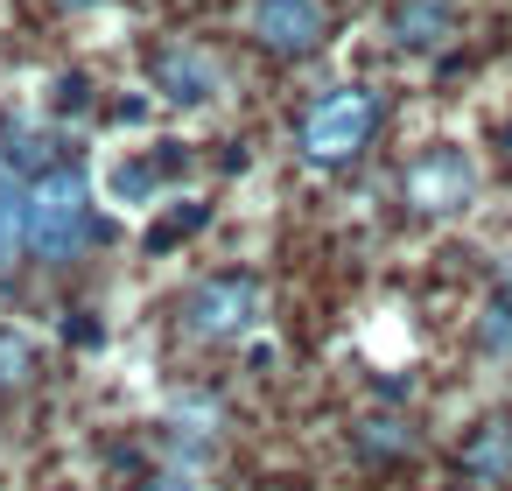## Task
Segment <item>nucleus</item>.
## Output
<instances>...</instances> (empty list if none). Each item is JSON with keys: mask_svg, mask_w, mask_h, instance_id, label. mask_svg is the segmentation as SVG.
Wrapping results in <instances>:
<instances>
[{"mask_svg": "<svg viewBox=\"0 0 512 491\" xmlns=\"http://www.w3.org/2000/svg\"><path fill=\"white\" fill-rule=\"evenodd\" d=\"M99 239V204H92V183L78 169H50L29 183V225H22V246L43 253V260H78L85 246Z\"/></svg>", "mask_w": 512, "mask_h": 491, "instance_id": "f257e3e1", "label": "nucleus"}, {"mask_svg": "<svg viewBox=\"0 0 512 491\" xmlns=\"http://www.w3.org/2000/svg\"><path fill=\"white\" fill-rule=\"evenodd\" d=\"M379 92L372 85H337V92H323L316 106H309V120H302V162H316V169H344V162H358L365 148H372V134H379Z\"/></svg>", "mask_w": 512, "mask_h": 491, "instance_id": "f03ea898", "label": "nucleus"}, {"mask_svg": "<svg viewBox=\"0 0 512 491\" xmlns=\"http://www.w3.org/2000/svg\"><path fill=\"white\" fill-rule=\"evenodd\" d=\"M260 316H267V295L253 274H211L183 295V330L197 344H239L260 330Z\"/></svg>", "mask_w": 512, "mask_h": 491, "instance_id": "7ed1b4c3", "label": "nucleus"}, {"mask_svg": "<svg viewBox=\"0 0 512 491\" xmlns=\"http://www.w3.org/2000/svg\"><path fill=\"white\" fill-rule=\"evenodd\" d=\"M470 197H477V162L463 148L435 141L428 155L407 162V204L421 218H456V211H470Z\"/></svg>", "mask_w": 512, "mask_h": 491, "instance_id": "20e7f679", "label": "nucleus"}, {"mask_svg": "<svg viewBox=\"0 0 512 491\" xmlns=\"http://www.w3.org/2000/svg\"><path fill=\"white\" fill-rule=\"evenodd\" d=\"M148 85H155V99H162V106H176V113H204V106H218V99H225V71H218V57H204V50H190V43L155 50Z\"/></svg>", "mask_w": 512, "mask_h": 491, "instance_id": "39448f33", "label": "nucleus"}, {"mask_svg": "<svg viewBox=\"0 0 512 491\" xmlns=\"http://www.w3.org/2000/svg\"><path fill=\"white\" fill-rule=\"evenodd\" d=\"M253 43L274 57H309L323 43V0H253Z\"/></svg>", "mask_w": 512, "mask_h": 491, "instance_id": "423d86ee", "label": "nucleus"}, {"mask_svg": "<svg viewBox=\"0 0 512 491\" xmlns=\"http://www.w3.org/2000/svg\"><path fill=\"white\" fill-rule=\"evenodd\" d=\"M386 36L400 50H442L456 36V0H400L386 15Z\"/></svg>", "mask_w": 512, "mask_h": 491, "instance_id": "0eeeda50", "label": "nucleus"}, {"mask_svg": "<svg viewBox=\"0 0 512 491\" xmlns=\"http://www.w3.org/2000/svg\"><path fill=\"white\" fill-rule=\"evenodd\" d=\"M0 162H8L15 176H50L57 169V134L50 127H36L29 113H8V120H0Z\"/></svg>", "mask_w": 512, "mask_h": 491, "instance_id": "6e6552de", "label": "nucleus"}, {"mask_svg": "<svg viewBox=\"0 0 512 491\" xmlns=\"http://www.w3.org/2000/svg\"><path fill=\"white\" fill-rule=\"evenodd\" d=\"M106 197L127 204V211H148V204L162 197V169H155V155H127V162H113V169H106Z\"/></svg>", "mask_w": 512, "mask_h": 491, "instance_id": "1a4fd4ad", "label": "nucleus"}, {"mask_svg": "<svg viewBox=\"0 0 512 491\" xmlns=\"http://www.w3.org/2000/svg\"><path fill=\"white\" fill-rule=\"evenodd\" d=\"M463 470H470L477 484L505 477V470H512V421H484V428L463 442Z\"/></svg>", "mask_w": 512, "mask_h": 491, "instance_id": "9d476101", "label": "nucleus"}, {"mask_svg": "<svg viewBox=\"0 0 512 491\" xmlns=\"http://www.w3.org/2000/svg\"><path fill=\"white\" fill-rule=\"evenodd\" d=\"M22 225H29V183L0 162V267L22 253Z\"/></svg>", "mask_w": 512, "mask_h": 491, "instance_id": "9b49d317", "label": "nucleus"}, {"mask_svg": "<svg viewBox=\"0 0 512 491\" xmlns=\"http://www.w3.org/2000/svg\"><path fill=\"white\" fill-rule=\"evenodd\" d=\"M211 225V204H197V197H183L162 225H148V253H162V246H176V239H190V232H204Z\"/></svg>", "mask_w": 512, "mask_h": 491, "instance_id": "f8f14e48", "label": "nucleus"}, {"mask_svg": "<svg viewBox=\"0 0 512 491\" xmlns=\"http://www.w3.org/2000/svg\"><path fill=\"white\" fill-rule=\"evenodd\" d=\"M358 449H365V456H407V449H414V435H407V421L372 414V421H358Z\"/></svg>", "mask_w": 512, "mask_h": 491, "instance_id": "ddd939ff", "label": "nucleus"}, {"mask_svg": "<svg viewBox=\"0 0 512 491\" xmlns=\"http://www.w3.org/2000/svg\"><path fill=\"white\" fill-rule=\"evenodd\" d=\"M29 379H36V344L0 323V386H29Z\"/></svg>", "mask_w": 512, "mask_h": 491, "instance_id": "4468645a", "label": "nucleus"}, {"mask_svg": "<svg viewBox=\"0 0 512 491\" xmlns=\"http://www.w3.org/2000/svg\"><path fill=\"white\" fill-rule=\"evenodd\" d=\"M477 337H484L491 351H512V302H491L484 323H477Z\"/></svg>", "mask_w": 512, "mask_h": 491, "instance_id": "2eb2a0df", "label": "nucleus"}, {"mask_svg": "<svg viewBox=\"0 0 512 491\" xmlns=\"http://www.w3.org/2000/svg\"><path fill=\"white\" fill-rule=\"evenodd\" d=\"M148 491H197V484H190V470H155Z\"/></svg>", "mask_w": 512, "mask_h": 491, "instance_id": "dca6fc26", "label": "nucleus"}, {"mask_svg": "<svg viewBox=\"0 0 512 491\" xmlns=\"http://www.w3.org/2000/svg\"><path fill=\"white\" fill-rule=\"evenodd\" d=\"M64 8H92V0H64Z\"/></svg>", "mask_w": 512, "mask_h": 491, "instance_id": "f3484780", "label": "nucleus"}, {"mask_svg": "<svg viewBox=\"0 0 512 491\" xmlns=\"http://www.w3.org/2000/svg\"><path fill=\"white\" fill-rule=\"evenodd\" d=\"M505 281H512V253H505Z\"/></svg>", "mask_w": 512, "mask_h": 491, "instance_id": "a211bd4d", "label": "nucleus"}]
</instances>
